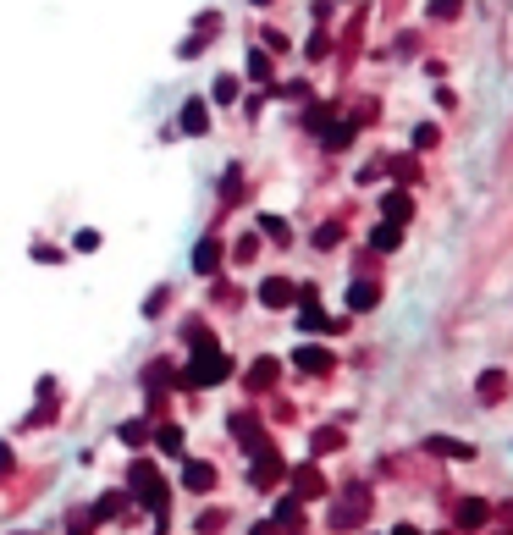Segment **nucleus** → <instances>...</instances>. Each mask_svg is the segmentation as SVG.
<instances>
[{"label": "nucleus", "mask_w": 513, "mask_h": 535, "mask_svg": "<svg viewBox=\"0 0 513 535\" xmlns=\"http://www.w3.org/2000/svg\"><path fill=\"white\" fill-rule=\"evenodd\" d=\"M28 255H34V265H61V260H67V248H55V243H34Z\"/></svg>", "instance_id": "19"}, {"label": "nucleus", "mask_w": 513, "mask_h": 535, "mask_svg": "<svg viewBox=\"0 0 513 535\" xmlns=\"http://www.w3.org/2000/svg\"><path fill=\"white\" fill-rule=\"evenodd\" d=\"M375 298H381V288H375V281H354V288H348V309H375Z\"/></svg>", "instance_id": "12"}, {"label": "nucleus", "mask_w": 513, "mask_h": 535, "mask_svg": "<svg viewBox=\"0 0 513 535\" xmlns=\"http://www.w3.org/2000/svg\"><path fill=\"white\" fill-rule=\"evenodd\" d=\"M166 304H172V288H155V293L144 298V314H149V321H155V314H160V309H166Z\"/></svg>", "instance_id": "22"}, {"label": "nucleus", "mask_w": 513, "mask_h": 535, "mask_svg": "<svg viewBox=\"0 0 513 535\" xmlns=\"http://www.w3.org/2000/svg\"><path fill=\"white\" fill-rule=\"evenodd\" d=\"M260 232H265L271 243H293V232H287V222H282V215H260Z\"/></svg>", "instance_id": "18"}, {"label": "nucleus", "mask_w": 513, "mask_h": 535, "mask_svg": "<svg viewBox=\"0 0 513 535\" xmlns=\"http://www.w3.org/2000/svg\"><path fill=\"white\" fill-rule=\"evenodd\" d=\"M116 514H122V497H116V491H105L100 502H94V519H100V524H105V519H116Z\"/></svg>", "instance_id": "20"}, {"label": "nucleus", "mask_w": 513, "mask_h": 535, "mask_svg": "<svg viewBox=\"0 0 513 535\" xmlns=\"http://www.w3.org/2000/svg\"><path fill=\"white\" fill-rule=\"evenodd\" d=\"M254 535H271V524H260V530H254Z\"/></svg>", "instance_id": "36"}, {"label": "nucleus", "mask_w": 513, "mask_h": 535, "mask_svg": "<svg viewBox=\"0 0 513 535\" xmlns=\"http://www.w3.org/2000/svg\"><path fill=\"white\" fill-rule=\"evenodd\" d=\"M149 436H155V447L166 458H182V425H155Z\"/></svg>", "instance_id": "8"}, {"label": "nucleus", "mask_w": 513, "mask_h": 535, "mask_svg": "<svg viewBox=\"0 0 513 535\" xmlns=\"http://www.w3.org/2000/svg\"><path fill=\"white\" fill-rule=\"evenodd\" d=\"M116 442H122V447H144V442H149V420H122V425H116Z\"/></svg>", "instance_id": "11"}, {"label": "nucleus", "mask_w": 513, "mask_h": 535, "mask_svg": "<svg viewBox=\"0 0 513 535\" xmlns=\"http://www.w3.org/2000/svg\"><path fill=\"white\" fill-rule=\"evenodd\" d=\"M238 94H243V83H238L232 72H221V78L210 83V100H215V105H238Z\"/></svg>", "instance_id": "10"}, {"label": "nucleus", "mask_w": 513, "mask_h": 535, "mask_svg": "<svg viewBox=\"0 0 513 535\" xmlns=\"http://www.w3.org/2000/svg\"><path fill=\"white\" fill-rule=\"evenodd\" d=\"M392 171H398L403 182H414V177H420V166H414V161H408V155H398V161H392Z\"/></svg>", "instance_id": "29"}, {"label": "nucleus", "mask_w": 513, "mask_h": 535, "mask_svg": "<svg viewBox=\"0 0 513 535\" xmlns=\"http://www.w3.org/2000/svg\"><path fill=\"white\" fill-rule=\"evenodd\" d=\"M464 524H480V519H486V508H480V502H464V514H458Z\"/></svg>", "instance_id": "32"}, {"label": "nucleus", "mask_w": 513, "mask_h": 535, "mask_svg": "<svg viewBox=\"0 0 513 535\" xmlns=\"http://www.w3.org/2000/svg\"><path fill=\"white\" fill-rule=\"evenodd\" d=\"M248 78L254 83H271V50H248Z\"/></svg>", "instance_id": "16"}, {"label": "nucleus", "mask_w": 513, "mask_h": 535, "mask_svg": "<svg viewBox=\"0 0 513 535\" xmlns=\"http://www.w3.org/2000/svg\"><path fill=\"white\" fill-rule=\"evenodd\" d=\"M260 304H265V309H287V304H299V288H293L287 276H265V281H260Z\"/></svg>", "instance_id": "5"}, {"label": "nucleus", "mask_w": 513, "mask_h": 535, "mask_svg": "<svg viewBox=\"0 0 513 535\" xmlns=\"http://www.w3.org/2000/svg\"><path fill=\"white\" fill-rule=\"evenodd\" d=\"M177 133L205 138V133H210V100H199V94H194V100H188V105L177 111Z\"/></svg>", "instance_id": "3"}, {"label": "nucleus", "mask_w": 513, "mask_h": 535, "mask_svg": "<svg viewBox=\"0 0 513 535\" xmlns=\"http://www.w3.org/2000/svg\"><path fill=\"white\" fill-rule=\"evenodd\" d=\"M320 144H326V149H348V144H354V121H326V128H320Z\"/></svg>", "instance_id": "9"}, {"label": "nucleus", "mask_w": 513, "mask_h": 535, "mask_svg": "<svg viewBox=\"0 0 513 535\" xmlns=\"http://www.w3.org/2000/svg\"><path fill=\"white\" fill-rule=\"evenodd\" d=\"M342 447V431H315V453H337Z\"/></svg>", "instance_id": "24"}, {"label": "nucleus", "mask_w": 513, "mask_h": 535, "mask_svg": "<svg viewBox=\"0 0 513 535\" xmlns=\"http://www.w3.org/2000/svg\"><path fill=\"white\" fill-rule=\"evenodd\" d=\"M381 210H387V222H398V227H403L408 215H414V199H408V194H387V199H381Z\"/></svg>", "instance_id": "14"}, {"label": "nucleus", "mask_w": 513, "mask_h": 535, "mask_svg": "<svg viewBox=\"0 0 513 535\" xmlns=\"http://www.w3.org/2000/svg\"><path fill=\"white\" fill-rule=\"evenodd\" d=\"M276 370H282L276 359H260V364H254V370H248V387H254V392H265V387L276 381Z\"/></svg>", "instance_id": "15"}, {"label": "nucleus", "mask_w": 513, "mask_h": 535, "mask_svg": "<svg viewBox=\"0 0 513 535\" xmlns=\"http://www.w3.org/2000/svg\"><path fill=\"white\" fill-rule=\"evenodd\" d=\"M480 392H486V397H502V375L492 370V375H486V381H480Z\"/></svg>", "instance_id": "31"}, {"label": "nucleus", "mask_w": 513, "mask_h": 535, "mask_svg": "<svg viewBox=\"0 0 513 535\" xmlns=\"http://www.w3.org/2000/svg\"><path fill=\"white\" fill-rule=\"evenodd\" d=\"M337 243H342V227H337V222H326V227L315 232V248H337Z\"/></svg>", "instance_id": "23"}, {"label": "nucleus", "mask_w": 513, "mask_h": 535, "mask_svg": "<svg viewBox=\"0 0 513 535\" xmlns=\"http://www.w3.org/2000/svg\"><path fill=\"white\" fill-rule=\"evenodd\" d=\"M326 50H332V39H326V34H315V39H309V50H304V55H309V61H320V55H326Z\"/></svg>", "instance_id": "30"}, {"label": "nucleus", "mask_w": 513, "mask_h": 535, "mask_svg": "<svg viewBox=\"0 0 513 535\" xmlns=\"http://www.w3.org/2000/svg\"><path fill=\"white\" fill-rule=\"evenodd\" d=\"M232 255H238V260H254V255H260V238H238Z\"/></svg>", "instance_id": "28"}, {"label": "nucleus", "mask_w": 513, "mask_h": 535, "mask_svg": "<svg viewBox=\"0 0 513 535\" xmlns=\"http://www.w3.org/2000/svg\"><path fill=\"white\" fill-rule=\"evenodd\" d=\"M72 248H78V255H94V248H100V232H94V227H83V232L72 238Z\"/></svg>", "instance_id": "25"}, {"label": "nucleus", "mask_w": 513, "mask_h": 535, "mask_svg": "<svg viewBox=\"0 0 513 535\" xmlns=\"http://www.w3.org/2000/svg\"><path fill=\"white\" fill-rule=\"evenodd\" d=\"M276 524H299V497H287V502H276Z\"/></svg>", "instance_id": "26"}, {"label": "nucleus", "mask_w": 513, "mask_h": 535, "mask_svg": "<svg viewBox=\"0 0 513 535\" xmlns=\"http://www.w3.org/2000/svg\"><path fill=\"white\" fill-rule=\"evenodd\" d=\"M221 199H243V166H227V171H221Z\"/></svg>", "instance_id": "17"}, {"label": "nucleus", "mask_w": 513, "mask_h": 535, "mask_svg": "<svg viewBox=\"0 0 513 535\" xmlns=\"http://www.w3.org/2000/svg\"><path fill=\"white\" fill-rule=\"evenodd\" d=\"M293 486H299V497H320V475H315V469H299Z\"/></svg>", "instance_id": "21"}, {"label": "nucleus", "mask_w": 513, "mask_h": 535, "mask_svg": "<svg viewBox=\"0 0 513 535\" xmlns=\"http://www.w3.org/2000/svg\"><path fill=\"white\" fill-rule=\"evenodd\" d=\"M254 6H271V0H254Z\"/></svg>", "instance_id": "37"}, {"label": "nucleus", "mask_w": 513, "mask_h": 535, "mask_svg": "<svg viewBox=\"0 0 513 535\" xmlns=\"http://www.w3.org/2000/svg\"><path fill=\"white\" fill-rule=\"evenodd\" d=\"M12 469H17V453H12L6 442H0V475H12Z\"/></svg>", "instance_id": "34"}, {"label": "nucleus", "mask_w": 513, "mask_h": 535, "mask_svg": "<svg viewBox=\"0 0 513 535\" xmlns=\"http://www.w3.org/2000/svg\"><path fill=\"white\" fill-rule=\"evenodd\" d=\"M127 491H133L144 508L155 514V519H166V502H172V491H166V481H160V469L149 464V458H133L127 464Z\"/></svg>", "instance_id": "2"}, {"label": "nucleus", "mask_w": 513, "mask_h": 535, "mask_svg": "<svg viewBox=\"0 0 513 535\" xmlns=\"http://www.w3.org/2000/svg\"><path fill=\"white\" fill-rule=\"evenodd\" d=\"M458 6H464V0H436L431 12H436V17H458Z\"/></svg>", "instance_id": "33"}, {"label": "nucleus", "mask_w": 513, "mask_h": 535, "mask_svg": "<svg viewBox=\"0 0 513 535\" xmlns=\"http://www.w3.org/2000/svg\"><path fill=\"white\" fill-rule=\"evenodd\" d=\"M436 138H442V133L431 128V121H425V128H414V149H436Z\"/></svg>", "instance_id": "27"}, {"label": "nucleus", "mask_w": 513, "mask_h": 535, "mask_svg": "<svg viewBox=\"0 0 513 535\" xmlns=\"http://www.w3.org/2000/svg\"><path fill=\"white\" fill-rule=\"evenodd\" d=\"M227 375H232V359L210 342V348H194V359L177 370V387H182V392H205V387H221Z\"/></svg>", "instance_id": "1"}, {"label": "nucleus", "mask_w": 513, "mask_h": 535, "mask_svg": "<svg viewBox=\"0 0 513 535\" xmlns=\"http://www.w3.org/2000/svg\"><path fill=\"white\" fill-rule=\"evenodd\" d=\"M293 364H299L304 375H326V370H332V348H315V342H304V348L293 354Z\"/></svg>", "instance_id": "7"}, {"label": "nucleus", "mask_w": 513, "mask_h": 535, "mask_svg": "<svg viewBox=\"0 0 513 535\" xmlns=\"http://www.w3.org/2000/svg\"><path fill=\"white\" fill-rule=\"evenodd\" d=\"M221 260H227V243H221V238H199V243H194V271H199V276H215Z\"/></svg>", "instance_id": "6"}, {"label": "nucleus", "mask_w": 513, "mask_h": 535, "mask_svg": "<svg viewBox=\"0 0 513 535\" xmlns=\"http://www.w3.org/2000/svg\"><path fill=\"white\" fill-rule=\"evenodd\" d=\"M182 491H194V497L215 491V464H210V458H188V464H182Z\"/></svg>", "instance_id": "4"}, {"label": "nucleus", "mask_w": 513, "mask_h": 535, "mask_svg": "<svg viewBox=\"0 0 513 535\" xmlns=\"http://www.w3.org/2000/svg\"><path fill=\"white\" fill-rule=\"evenodd\" d=\"M221 524H227V514H205V519H199V530H205V535H215Z\"/></svg>", "instance_id": "35"}, {"label": "nucleus", "mask_w": 513, "mask_h": 535, "mask_svg": "<svg viewBox=\"0 0 513 535\" xmlns=\"http://www.w3.org/2000/svg\"><path fill=\"white\" fill-rule=\"evenodd\" d=\"M398 243H403V227H398V222H387V227H375V232H370V248H381V255H392Z\"/></svg>", "instance_id": "13"}]
</instances>
